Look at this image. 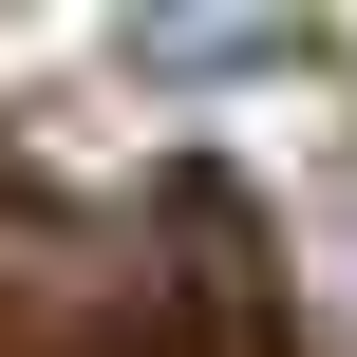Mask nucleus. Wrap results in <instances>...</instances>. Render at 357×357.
Segmentation results:
<instances>
[{"label":"nucleus","mask_w":357,"mask_h":357,"mask_svg":"<svg viewBox=\"0 0 357 357\" xmlns=\"http://www.w3.org/2000/svg\"><path fill=\"white\" fill-rule=\"evenodd\" d=\"M282 282H301V301L357 339V151H320V169L282 188Z\"/></svg>","instance_id":"nucleus-1"}]
</instances>
